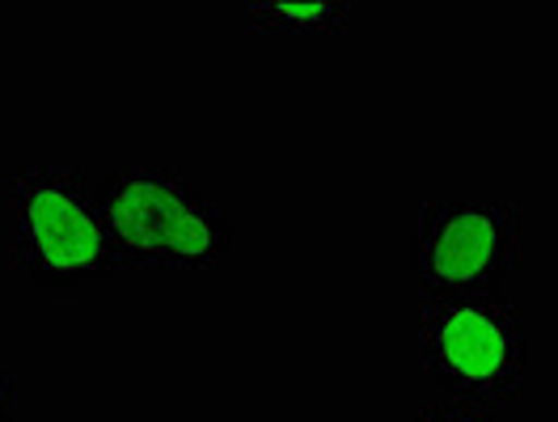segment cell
I'll list each match as a JSON object with an SVG mask.
<instances>
[{
	"instance_id": "5",
	"label": "cell",
	"mask_w": 558,
	"mask_h": 422,
	"mask_svg": "<svg viewBox=\"0 0 558 422\" xmlns=\"http://www.w3.org/2000/svg\"><path fill=\"white\" fill-rule=\"evenodd\" d=\"M355 9L343 0H276L250 4L245 22L254 30H283V35H339L348 30Z\"/></svg>"
},
{
	"instance_id": "4",
	"label": "cell",
	"mask_w": 558,
	"mask_h": 422,
	"mask_svg": "<svg viewBox=\"0 0 558 422\" xmlns=\"http://www.w3.org/2000/svg\"><path fill=\"white\" fill-rule=\"evenodd\" d=\"M521 266V211L495 199H432L418 208L411 275L423 300L495 296Z\"/></svg>"
},
{
	"instance_id": "7",
	"label": "cell",
	"mask_w": 558,
	"mask_h": 422,
	"mask_svg": "<svg viewBox=\"0 0 558 422\" xmlns=\"http://www.w3.org/2000/svg\"><path fill=\"white\" fill-rule=\"evenodd\" d=\"M0 422H17V410H13V376L0 372Z\"/></svg>"
},
{
	"instance_id": "1",
	"label": "cell",
	"mask_w": 558,
	"mask_h": 422,
	"mask_svg": "<svg viewBox=\"0 0 558 422\" xmlns=\"http://www.w3.org/2000/svg\"><path fill=\"white\" fill-rule=\"evenodd\" d=\"M114 271H208L233 249V224L178 170L119 165L94 177Z\"/></svg>"
},
{
	"instance_id": "2",
	"label": "cell",
	"mask_w": 558,
	"mask_h": 422,
	"mask_svg": "<svg viewBox=\"0 0 558 422\" xmlns=\"http://www.w3.org/2000/svg\"><path fill=\"white\" fill-rule=\"evenodd\" d=\"M17 271L47 296H72L114 271L94 182L56 165H26L9 186Z\"/></svg>"
},
{
	"instance_id": "6",
	"label": "cell",
	"mask_w": 558,
	"mask_h": 422,
	"mask_svg": "<svg viewBox=\"0 0 558 422\" xmlns=\"http://www.w3.org/2000/svg\"><path fill=\"white\" fill-rule=\"evenodd\" d=\"M415 422H504L490 406H474V401H436V406H423L415 414Z\"/></svg>"
},
{
	"instance_id": "3",
	"label": "cell",
	"mask_w": 558,
	"mask_h": 422,
	"mask_svg": "<svg viewBox=\"0 0 558 422\" xmlns=\"http://www.w3.org/2000/svg\"><path fill=\"white\" fill-rule=\"evenodd\" d=\"M418 363L423 376L453 401L508 406L529 372V338L521 313L499 296H453L418 305Z\"/></svg>"
}]
</instances>
